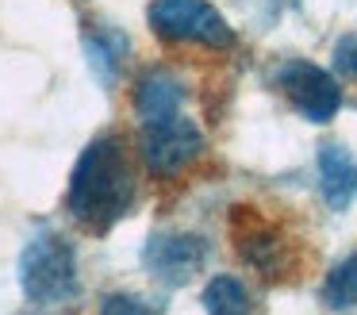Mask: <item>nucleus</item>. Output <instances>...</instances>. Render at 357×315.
Returning <instances> with one entry per match:
<instances>
[{
	"mask_svg": "<svg viewBox=\"0 0 357 315\" xmlns=\"http://www.w3.org/2000/svg\"><path fill=\"white\" fill-rule=\"evenodd\" d=\"M139 196L135 166L119 135H100L81 150L66 189V212L77 227L93 235H108L119 219H127Z\"/></svg>",
	"mask_w": 357,
	"mask_h": 315,
	"instance_id": "1",
	"label": "nucleus"
},
{
	"mask_svg": "<svg viewBox=\"0 0 357 315\" xmlns=\"http://www.w3.org/2000/svg\"><path fill=\"white\" fill-rule=\"evenodd\" d=\"M20 288L39 307L70 304L77 296V254L62 230L39 227L27 238L24 254H20Z\"/></svg>",
	"mask_w": 357,
	"mask_h": 315,
	"instance_id": "2",
	"label": "nucleus"
},
{
	"mask_svg": "<svg viewBox=\"0 0 357 315\" xmlns=\"http://www.w3.org/2000/svg\"><path fill=\"white\" fill-rule=\"evenodd\" d=\"M146 23L165 43H192L208 50H231L234 27L208 0H154L146 8Z\"/></svg>",
	"mask_w": 357,
	"mask_h": 315,
	"instance_id": "3",
	"label": "nucleus"
},
{
	"mask_svg": "<svg viewBox=\"0 0 357 315\" xmlns=\"http://www.w3.org/2000/svg\"><path fill=\"white\" fill-rule=\"evenodd\" d=\"M208 142H204V131L196 127L188 115H169V119L146 123L139 131V154L146 161V169L154 177H177L188 166L204 158Z\"/></svg>",
	"mask_w": 357,
	"mask_h": 315,
	"instance_id": "4",
	"label": "nucleus"
},
{
	"mask_svg": "<svg viewBox=\"0 0 357 315\" xmlns=\"http://www.w3.org/2000/svg\"><path fill=\"white\" fill-rule=\"evenodd\" d=\"M273 85L284 92V100L303 115L307 123H331L342 108V89L323 66L303 58H288L277 66Z\"/></svg>",
	"mask_w": 357,
	"mask_h": 315,
	"instance_id": "5",
	"label": "nucleus"
},
{
	"mask_svg": "<svg viewBox=\"0 0 357 315\" xmlns=\"http://www.w3.org/2000/svg\"><path fill=\"white\" fill-rule=\"evenodd\" d=\"M208 238L192 230H154L142 246V269L165 288L188 284L204 265H208Z\"/></svg>",
	"mask_w": 357,
	"mask_h": 315,
	"instance_id": "6",
	"label": "nucleus"
},
{
	"mask_svg": "<svg viewBox=\"0 0 357 315\" xmlns=\"http://www.w3.org/2000/svg\"><path fill=\"white\" fill-rule=\"evenodd\" d=\"M234 246H238V258L250 269L265 277V281H277L288 269V242L273 223H261L257 215H250V207H234Z\"/></svg>",
	"mask_w": 357,
	"mask_h": 315,
	"instance_id": "7",
	"label": "nucleus"
},
{
	"mask_svg": "<svg viewBox=\"0 0 357 315\" xmlns=\"http://www.w3.org/2000/svg\"><path fill=\"white\" fill-rule=\"evenodd\" d=\"M181 104H185V81L169 69H146L135 85V119H139V127L177 115Z\"/></svg>",
	"mask_w": 357,
	"mask_h": 315,
	"instance_id": "8",
	"label": "nucleus"
},
{
	"mask_svg": "<svg viewBox=\"0 0 357 315\" xmlns=\"http://www.w3.org/2000/svg\"><path fill=\"white\" fill-rule=\"evenodd\" d=\"M319 192L331 212H346L357 196V158L346 146L326 142L319 150Z\"/></svg>",
	"mask_w": 357,
	"mask_h": 315,
	"instance_id": "9",
	"label": "nucleus"
},
{
	"mask_svg": "<svg viewBox=\"0 0 357 315\" xmlns=\"http://www.w3.org/2000/svg\"><path fill=\"white\" fill-rule=\"evenodd\" d=\"M127 50H131V38L123 31H116L112 23H89L85 31V54H89V66L93 73L100 77V85H112L123 66Z\"/></svg>",
	"mask_w": 357,
	"mask_h": 315,
	"instance_id": "10",
	"label": "nucleus"
},
{
	"mask_svg": "<svg viewBox=\"0 0 357 315\" xmlns=\"http://www.w3.org/2000/svg\"><path fill=\"white\" fill-rule=\"evenodd\" d=\"M319 300H323L326 312L342 315V312H354L357 307V254H349L346 261L326 273L323 288H319Z\"/></svg>",
	"mask_w": 357,
	"mask_h": 315,
	"instance_id": "11",
	"label": "nucleus"
},
{
	"mask_svg": "<svg viewBox=\"0 0 357 315\" xmlns=\"http://www.w3.org/2000/svg\"><path fill=\"white\" fill-rule=\"evenodd\" d=\"M204 312L208 315H257L246 284L238 277H211L204 288Z\"/></svg>",
	"mask_w": 357,
	"mask_h": 315,
	"instance_id": "12",
	"label": "nucleus"
},
{
	"mask_svg": "<svg viewBox=\"0 0 357 315\" xmlns=\"http://www.w3.org/2000/svg\"><path fill=\"white\" fill-rule=\"evenodd\" d=\"M100 315H162V304L139 292H108L100 300Z\"/></svg>",
	"mask_w": 357,
	"mask_h": 315,
	"instance_id": "13",
	"label": "nucleus"
},
{
	"mask_svg": "<svg viewBox=\"0 0 357 315\" xmlns=\"http://www.w3.org/2000/svg\"><path fill=\"white\" fill-rule=\"evenodd\" d=\"M334 69H338L346 81L357 85V35L338 38V46H334Z\"/></svg>",
	"mask_w": 357,
	"mask_h": 315,
	"instance_id": "14",
	"label": "nucleus"
}]
</instances>
